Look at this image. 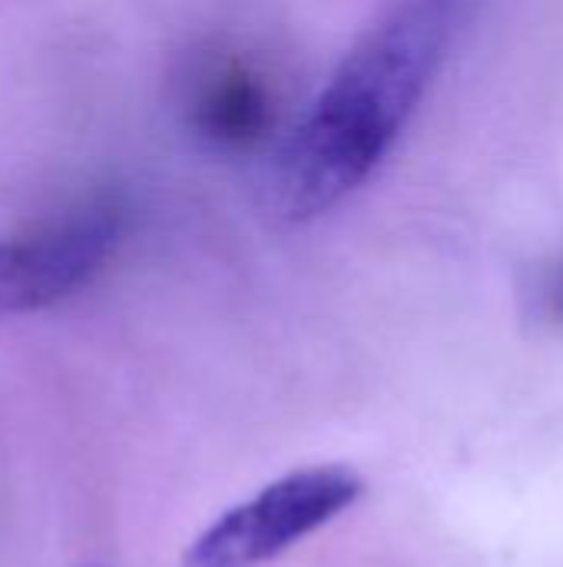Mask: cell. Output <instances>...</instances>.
Instances as JSON below:
<instances>
[{"instance_id":"obj_2","label":"cell","mask_w":563,"mask_h":567,"mask_svg":"<svg viewBox=\"0 0 563 567\" xmlns=\"http://www.w3.org/2000/svg\"><path fill=\"white\" fill-rule=\"evenodd\" d=\"M365 492L345 465H312L289 472L249 502L222 512L186 548L183 567H262L295 548L302 538L332 525Z\"/></svg>"},{"instance_id":"obj_3","label":"cell","mask_w":563,"mask_h":567,"mask_svg":"<svg viewBox=\"0 0 563 567\" xmlns=\"http://www.w3.org/2000/svg\"><path fill=\"white\" fill-rule=\"evenodd\" d=\"M123 236V206L93 199L73 213L0 239V316H27L83 289Z\"/></svg>"},{"instance_id":"obj_4","label":"cell","mask_w":563,"mask_h":567,"mask_svg":"<svg viewBox=\"0 0 563 567\" xmlns=\"http://www.w3.org/2000/svg\"><path fill=\"white\" fill-rule=\"evenodd\" d=\"M189 123L216 150H249L272 123V96L249 66L226 63L196 86Z\"/></svg>"},{"instance_id":"obj_1","label":"cell","mask_w":563,"mask_h":567,"mask_svg":"<svg viewBox=\"0 0 563 567\" xmlns=\"http://www.w3.org/2000/svg\"><path fill=\"white\" fill-rule=\"evenodd\" d=\"M461 3L392 0L358 37L272 159V216L315 219L378 169L445 63Z\"/></svg>"},{"instance_id":"obj_5","label":"cell","mask_w":563,"mask_h":567,"mask_svg":"<svg viewBox=\"0 0 563 567\" xmlns=\"http://www.w3.org/2000/svg\"><path fill=\"white\" fill-rule=\"evenodd\" d=\"M557 309H561V316H563V286H561V292H557Z\"/></svg>"}]
</instances>
